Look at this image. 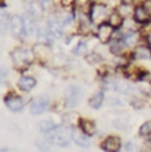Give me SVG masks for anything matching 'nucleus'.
<instances>
[{"label": "nucleus", "instance_id": "1", "mask_svg": "<svg viewBox=\"0 0 151 152\" xmlns=\"http://www.w3.org/2000/svg\"><path fill=\"white\" fill-rule=\"evenodd\" d=\"M12 61H13V64L18 67V69H24V67H27V66H29L32 61H34V50L32 48H29V47H27V45H19L16 47L13 51H12Z\"/></svg>", "mask_w": 151, "mask_h": 152}, {"label": "nucleus", "instance_id": "2", "mask_svg": "<svg viewBox=\"0 0 151 152\" xmlns=\"http://www.w3.org/2000/svg\"><path fill=\"white\" fill-rule=\"evenodd\" d=\"M44 136H46V140L52 145H56V146H68L69 142H71V132H68L65 127L62 126H56L55 129L49 130V132H44Z\"/></svg>", "mask_w": 151, "mask_h": 152}, {"label": "nucleus", "instance_id": "3", "mask_svg": "<svg viewBox=\"0 0 151 152\" xmlns=\"http://www.w3.org/2000/svg\"><path fill=\"white\" fill-rule=\"evenodd\" d=\"M110 12H112V10L109 9L107 4L100 3V1H94V3L91 4L90 10H88V15H90L91 22L97 26V25H100V23H103V22H107Z\"/></svg>", "mask_w": 151, "mask_h": 152}, {"label": "nucleus", "instance_id": "4", "mask_svg": "<svg viewBox=\"0 0 151 152\" xmlns=\"http://www.w3.org/2000/svg\"><path fill=\"white\" fill-rule=\"evenodd\" d=\"M44 28L46 31L49 32V35L53 38V39H57V38H62L63 37V23L60 18L57 15H52L49 18L46 19V23H44Z\"/></svg>", "mask_w": 151, "mask_h": 152}, {"label": "nucleus", "instance_id": "5", "mask_svg": "<svg viewBox=\"0 0 151 152\" xmlns=\"http://www.w3.org/2000/svg\"><path fill=\"white\" fill-rule=\"evenodd\" d=\"M114 29L116 28H113L109 22H103V23L97 25V28H95V38L101 44H109L114 35Z\"/></svg>", "mask_w": 151, "mask_h": 152}, {"label": "nucleus", "instance_id": "6", "mask_svg": "<svg viewBox=\"0 0 151 152\" xmlns=\"http://www.w3.org/2000/svg\"><path fill=\"white\" fill-rule=\"evenodd\" d=\"M44 6L41 4L40 0H31L27 3L25 6V15H28L31 19H34L35 22H38L40 19H43L44 16Z\"/></svg>", "mask_w": 151, "mask_h": 152}, {"label": "nucleus", "instance_id": "7", "mask_svg": "<svg viewBox=\"0 0 151 152\" xmlns=\"http://www.w3.org/2000/svg\"><path fill=\"white\" fill-rule=\"evenodd\" d=\"M132 18H133V20H135L138 25L145 26V25L151 20V12L145 7V4H144V3H138V4H135Z\"/></svg>", "mask_w": 151, "mask_h": 152}, {"label": "nucleus", "instance_id": "8", "mask_svg": "<svg viewBox=\"0 0 151 152\" xmlns=\"http://www.w3.org/2000/svg\"><path fill=\"white\" fill-rule=\"evenodd\" d=\"M10 31L15 37L18 38H27L25 34V20L22 15H13L10 16Z\"/></svg>", "mask_w": 151, "mask_h": 152}, {"label": "nucleus", "instance_id": "9", "mask_svg": "<svg viewBox=\"0 0 151 152\" xmlns=\"http://www.w3.org/2000/svg\"><path fill=\"white\" fill-rule=\"evenodd\" d=\"M65 99H66V105L68 107H76L79 104V99H81V89L74 85V86H69L66 89V95H65Z\"/></svg>", "mask_w": 151, "mask_h": 152}, {"label": "nucleus", "instance_id": "10", "mask_svg": "<svg viewBox=\"0 0 151 152\" xmlns=\"http://www.w3.org/2000/svg\"><path fill=\"white\" fill-rule=\"evenodd\" d=\"M50 107V101L44 96L41 98H35L32 102H31V107H29V111L32 115H37V114H43L44 111H47V108Z\"/></svg>", "mask_w": 151, "mask_h": 152}, {"label": "nucleus", "instance_id": "11", "mask_svg": "<svg viewBox=\"0 0 151 152\" xmlns=\"http://www.w3.org/2000/svg\"><path fill=\"white\" fill-rule=\"evenodd\" d=\"M101 148L104 152H119L122 148V142L117 136H109L103 140Z\"/></svg>", "mask_w": 151, "mask_h": 152}, {"label": "nucleus", "instance_id": "12", "mask_svg": "<svg viewBox=\"0 0 151 152\" xmlns=\"http://www.w3.org/2000/svg\"><path fill=\"white\" fill-rule=\"evenodd\" d=\"M71 137L72 140L75 142L76 145L82 146V148H88L91 140H90V136L82 130H78V129H71Z\"/></svg>", "mask_w": 151, "mask_h": 152}, {"label": "nucleus", "instance_id": "13", "mask_svg": "<svg viewBox=\"0 0 151 152\" xmlns=\"http://www.w3.org/2000/svg\"><path fill=\"white\" fill-rule=\"evenodd\" d=\"M107 86H109L110 89H114V91L120 92V94H129V92L132 91V86H131L128 82L119 80V79H112V80H109V82H107Z\"/></svg>", "mask_w": 151, "mask_h": 152}, {"label": "nucleus", "instance_id": "14", "mask_svg": "<svg viewBox=\"0 0 151 152\" xmlns=\"http://www.w3.org/2000/svg\"><path fill=\"white\" fill-rule=\"evenodd\" d=\"M132 57L136 58V60H147V58H151V47L148 44H138L135 45L132 51Z\"/></svg>", "mask_w": 151, "mask_h": 152}, {"label": "nucleus", "instance_id": "15", "mask_svg": "<svg viewBox=\"0 0 151 152\" xmlns=\"http://www.w3.org/2000/svg\"><path fill=\"white\" fill-rule=\"evenodd\" d=\"M4 104H6V107H7L10 111H13V113H19V111H22V108H24V101H22L19 96H16V95H9V96H6Z\"/></svg>", "mask_w": 151, "mask_h": 152}, {"label": "nucleus", "instance_id": "16", "mask_svg": "<svg viewBox=\"0 0 151 152\" xmlns=\"http://www.w3.org/2000/svg\"><path fill=\"white\" fill-rule=\"evenodd\" d=\"M10 29V16L6 10L0 9V35H6Z\"/></svg>", "mask_w": 151, "mask_h": 152}, {"label": "nucleus", "instance_id": "17", "mask_svg": "<svg viewBox=\"0 0 151 152\" xmlns=\"http://www.w3.org/2000/svg\"><path fill=\"white\" fill-rule=\"evenodd\" d=\"M133 9H135V4H133V3L120 1V4H119V6H117V9H114V10H117V12H119V13H120L125 19H128V18H132Z\"/></svg>", "mask_w": 151, "mask_h": 152}, {"label": "nucleus", "instance_id": "18", "mask_svg": "<svg viewBox=\"0 0 151 152\" xmlns=\"http://www.w3.org/2000/svg\"><path fill=\"white\" fill-rule=\"evenodd\" d=\"M35 83H37V80L32 77V76H21V79L18 80V86L19 89H22V91H31L34 86H35Z\"/></svg>", "mask_w": 151, "mask_h": 152}, {"label": "nucleus", "instance_id": "19", "mask_svg": "<svg viewBox=\"0 0 151 152\" xmlns=\"http://www.w3.org/2000/svg\"><path fill=\"white\" fill-rule=\"evenodd\" d=\"M107 22L113 26V28H122V25H123V22H125V18L117 12V10H112L110 12V15H109V19H107Z\"/></svg>", "mask_w": 151, "mask_h": 152}, {"label": "nucleus", "instance_id": "20", "mask_svg": "<svg viewBox=\"0 0 151 152\" xmlns=\"http://www.w3.org/2000/svg\"><path fill=\"white\" fill-rule=\"evenodd\" d=\"M94 0H72V7L76 12H88Z\"/></svg>", "mask_w": 151, "mask_h": 152}, {"label": "nucleus", "instance_id": "21", "mask_svg": "<svg viewBox=\"0 0 151 152\" xmlns=\"http://www.w3.org/2000/svg\"><path fill=\"white\" fill-rule=\"evenodd\" d=\"M79 123H81V130L85 132L88 136H93L95 133V124L93 121H90V120H81Z\"/></svg>", "mask_w": 151, "mask_h": 152}, {"label": "nucleus", "instance_id": "22", "mask_svg": "<svg viewBox=\"0 0 151 152\" xmlns=\"http://www.w3.org/2000/svg\"><path fill=\"white\" fill-rule=\"evenodd\" d=\"M103 99H104V94H103V91H100V92H97L95 95H93V98L90 99V105L93 107V108H100L101 107V104H103Z\"/></svg>", "mask_w": 151, "mask_h": 152}, {"label": "nucleus", "instance_id": "23", "mask_svg": "<svg viewBox=\"0 0 151 152\" xmlns=\"http://www.w3.org/2000/svg\"><path fill=\"white\" fill-rule=\"evenodd\" d=\"M87 51V42L85 41H79L78 44H76V47L74 48V54L75 56H81V54H84Z\"/></svg>", "mask_w": 151, "mask_h": 152}, {"label": "nucleus", "instance_id": "24", "mask_svg": "<svg viewBox=\"0 0 151 152\" xmlns=\"http://www.w3.org/2000/svg\"><path fill=\"white\" fill-rule=\"evenodd\" d=\"M87 61L90 63V64H97L98 61H101L103 58H101V56L98 54V53H95V51H93V53H90V54H87Z\"/></svg>", "mask_w": 151, "mask_h": 152}, {"label": "nucleus", "instance_id": "25", "mask_svg": "<svg viewBox=\"0 0 151 152\" xmlns=\"http://www.w3.org/2000/svg\"><path fill=\"white\" fill-rule=\"evenodd\" d=\"M57 124H55L53 121H50V120H44V121H41L40 123V129H41V132H49V130H52V129H55Z\"/></svg>", "mask_w": 151, "mask_h": 152}, {"label": "nucleus", "instance_id": "26", "mask_svg": "<svg viewBox=\"0 0 151 152\" xmlns=\"http://www.w3.org/2000/svg\"><path fill=\"white\" fill-rule=\"evenodd\" d=\"M139 136H151V121H145L139 127Z\"/></svg>", "mask_w": 151, "mask_h": 152}, {"label": "nucleus", "instance_id": "27", "mask_svg": "<svg viewBox=\"0 0 151 152\" xmlns=\"http://www.w3.org/2000/svg\"><path fill=\"white\" fill-rule=\"evenodd\" d=\"M37 145H38V149H41L43 152L50 151V148H47V146H49V142H47V140H46V142H38Z\"/></svg>", "mask_w": 151, "mask_h": 152}, {"label": "nucleus", "instance_id": "28", "mask_svg": "<svg viewBox=\"0 0 151 152\" xmlns=\"http://www.w3.org/2000/svg\"><path fill=\"white\" fill-rule=\"evenodd\" d=\"M145 41H147V44L151 47V31L147 34V35H145Z\"/></svg>", "mask_w": 151, "mask_h": 152}, {"label": "nucleus", "instance_id": "29", "mask_svg": "<svg viewBox=\"0 0 151 152\" xmlns=\"http://www.w3.org/2000/svg\"><path fill=\"white\" fill-rule=\"evenodd\" d=\"M133 149H135L133 148V143H128L126 145V152H133Z\"/></svg>", "mask_w": 151, "mask_h": 152}, {"label": "nucleus", "instance_id": "30", "mask_svg": "<svg viewBox=\"0 0 151 152\" xmlns=\"http://www.w3.org/2000/svg\"><path fill=\"white\" fill-rule=\"evenodd\" d=\"M133 3H136V4H138V3H144V1H145V0H132Z\"/></svg>", "mask_w": 151, "mask_h": 152}]
</instances>
